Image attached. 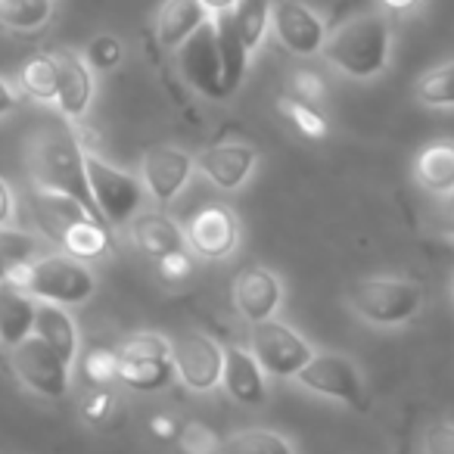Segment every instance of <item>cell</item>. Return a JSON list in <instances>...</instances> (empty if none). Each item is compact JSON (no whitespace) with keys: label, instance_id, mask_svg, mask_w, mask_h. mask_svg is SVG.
Returning a JSON list of instances; mask_svg holds the SVG:
<instances>
[{"label":"cell","instance_id":"obj_45","mask_svg":"<svg viewBox=\"0 0 454 454\" xmlns=\"http://www.w3.org/2000/svg\"><path fill=\"white\" fill-rule=\"evenodd\" d=\"M200 4L206 7L208 16H221V13H234L240 0H200Z\"/></svg>","mask_w":454,"mask_h":454},{"label":"cell","instance_id":"obj_11","mask_svg":"<svg viewBox=\"0 0 454 454\" xmlns=\"http://www.w3.org/2000/svg\"><path fill=\"white\" fill-rule=\"evenodd\" d=\"M271 32L293 57H317L327 44V22L299 0H274Z\"/></svg>","mask_w":454,"mask_h":454},{"label":"cell","instance_id":"obj_13","mask_svg":"<svg viewBox=\"0 0 454 454\" xmlns=\"http://www.w3.org/2000/svg\"><path fill=\"white\" fill-rule=\"evenodd\" d=\"M177 69L184 72V78H187L202 97H208V100H227L212 20H208L187 44L177 47Z\"/></svg>","mask_w":454,"mask_h":454},{"label":"cell","instance_id":"obj_24","mask_svg":"<svg viewBox=\"0 0 454 454\" xmlns=\"http://www.w3.org/2000/svg\"><path fill=\"white\" fill-rule=\"evenodd\" d=\"M41 342L53 348L66 364H75L78 358V327L72 321V315L59 305L51 302H38V311H35V333Z\"/></svg>","mask_w":454,"mask_h":454},{"label":"cell","instance_id":"obj_30","mask_svg":"<svg viewBox=\"0 0 454 454\" xmlns=\"http://www.w3.org/2000/svg\"><path fill=\"white\" fill-rule=\"evenodd\" d=\"M218 454H296L284 435L271 429H240V433L221 439Z\"/></svg>","mask_w":454,"mask_h":454},{"label":"cell","instance_id":"obj_31","mask_svg":"<svg viewBox=\"0 0 454 454\" xmlns=\"http://www.w3.org/2000/svg\"><path fill=\"white\" fill-rule=\"evenodd\" d=\"M32 259H38V237L20 227H0V280Z\"/></svg>","mask_w":454,"mask_h":454},{"label":"cell","instance_id":"obj_1","mask_svg":"<svg viewBox=\"0 0 454 454\" xmlns=\"http://www.w3.org/2000/svg\"><path fill=\"white\" fill-rule=\"evenodd\" d=\"M28 168H32L35 187L69 196V200L82 202L94 218H100L94 200H90L88 175H84V146L69 125H51L35 134L32 146H28Z\"/></svg>","mask_w":454,"mask_h":454},{"label":"cell","instance_id":"obj_22","mask_svg":"<svg viewBox=\"0 0 454 454\" xmlns=\"http://www.w3.org/2000/svg\"><path fill=\"white\" fill-rule=\"evenodd\" d=\"M134 243L140 247V253H146L150 259H165L171 253L184 249V231L177 227V221H171L165 212H140L134 215L131 227Z\"/></svg>","mask_w":454,"mask_h":454},{"label":"cell","instance_id":"obj_18","mask_svg":"<svg viewBox=\"0 0 454 454\" xmlns=\"http://www.w3.org/2000/svg\"><path fill=\"white\" fill-rule=\"evenodd\" d=\"M221 383H224L227 395L234 402L247 404V408H259L265 404L268 389H265V371L259 367V361L253 358V352L234 346L224 348V371H221Z\"/></svg>","mask_w":454,"mask_h":454},{"label":"cell","instance_id":"obj_32","mask_svg":"<svg viewBox=\"0 0 454 454\" xmlns=\"http://www.w3.org/2000/svg\"><path fill=\"white\" fill-rule=\"evenodd\" d=\"M417 100L429 109H454V59L429 69L414 88Z\"/></svg>","mask_w":454,"mask_h":454},{"label":"cell","instance_id":"obj_2","mask_svg":"<svg viewBox=\"0 0 454 454\" xmlns=\"http://www.w3.org/2000/svg\"><path fill=\"white\" fill-rule=\"evenodd\" d=\"M324 59L340 75L355 82H371L380 72H386L392 57V28L383 13H358L327 35Z\"/></svg>","mask_w":454,"mask_h":454},{"label":"cell","instance_id":"obj_8","mask_svg":"<svg viewBox=\"0 0 454 454\" xmlns=\"http://www.w3.org/2000/svg\"><path fill=\"white\" fill-rule=\"evenodd\" d=\"M296 380L305 389L317 392L324 398L342 402L355 411H367V392L358 367L336 352H315V358L296 373Z\"/></svg>","mask_w":454,"mask_h":454},{"label":"cell","instance_id":"obj_27","mask_svg":"<svg viewBox=\"0 0 454 454\" xmlns=\"http://www.w3.org/2000/svg\"><path fill=\"white\" fill-rule=\"evenodd\" d=\"M57 0H0V28L13 35H35L53 20Z\"/></svg>","mask_w":454,"mask_h":454},{"label":"cell","instance_id":"obj_17","mask_svg":"<svg viewBox=\"0 0 454 454\" xmlns=\"http://www.w3.org/2000/svg\"><path fill=\"white\" fill-rule=\"evenodd\" d=\"M284 302V284L268 268H243L234 280V305L249 324L268 321Z\"/></svg>","mask_w":454,"mask_h":454},{"label":"cell","instance_id":"obj_23","mask_svg":"<svg viewBox=\"0 0 454 454\" xmlns=\"http://www.w3.org/2000/svg\"><path fill=\"white\" fill-rule=\"evenodd\" d=\"M414 177L429 196L454 193V140H433L414 159Z\"/></svg>","mask_w":454,"mask_h":454},{"label":"cell","instance_id":"obj_44","mask_svg":"<svg viewBox=\"0 0 454 454\" xmlns=\"http://www.w3.org/2000/svg\"><path fill=\"white\" fill-rule=\"evenodd\" d=\"M150 427H153V433H156L159 439H171L175 433H181V429H177V423L171 420V417H153Z\"/></svg>","mask_w":454,"mask_h":454},{"label":"cell","instance_id":"obj_40","mask_svg":"<svg viewBox=\"0 0 454 454\" xmlns=\"http://www.w3.org/2000/svg\"><path fill=\"white\" fill-rule=\"evenodd\" d=\"M433 227H435V234L454 240V193L439 200V206H435V212H433Z\"/></svg>","mask_w":454,"mask_h":454},{"label":"cell","instance_id":"obj_36","mask_svg":"<svg viewBox=\"0 0 454 454\" xmlns=\"http://www.w3.org/2000/svg\"><path fill=\"white\" fill-rule=\"evenodd\" d=\"M181 445L187 454H218L221 451V442L206 423H187L181 429Z\"/></svg>","mask_w":454,"mask_h":454},{"label":"cell","instance_id":"obj_16","mask_svg":"<svg viewBox=\"0 0 454 454\" xmlns=\"http://www.w3.org/2000/svg\"><path fill=\"white\" fill-rule=\"evenodd\" d=\"M53 57L59 66L57 109L69 125H75L88 115L90 103H94V72L75 51H53Z\"/></svg>","mask_w":454,"mask_h":454},{"label":"cell","instance_id":"obj_20","mask_svg":"<svg viewBox=\"0 0 454 454\" xmlns=\"http://www.w3.org/2000/svg\"><path fill=\"white\" fill-rule=\"evenodd\" d=\"M32 212H35V221L38 227L51 237L53 243H59L66 237V231L78 224L84 218H94L82 202L69 200L63 193H51V190H41V187H32ZM100 221V218H97Z\"/></svg>","mask_w":454,"mask_h":454},{"label":"cell","instance_id":"obj_7","mask_svg":"<svg viewBox=\"0 0 454 454\" xmlns=\"http://www.w3.org/2000/svg\"><path fill=\"white\" fill-rule=\"evenodd\" d=\"M249 342H253V358L271 377H296L315 358V348L309 346V340H302L290 324L274 321V317L253 324Z\"/></svg>","mask_w":454,"mask_h":454},{"label":"cell","instance_id":"obj_47","mask_svg":"<svg viewBox=\"0 0 454 454\" xmlns=\"http://www.w3.org/2000/svg\"><path fill=\"white\" fill-rule=\"evenodd\" d=\"M451 293H454V284H451Z\"/></svg>","mask_w":454,"mask_h":454},{"label":"cell","instance_id":"obj_38","mask_svg":"<svg viewBox=\"0 0 454 454\" xmlns=\"http://www.w3.org/2000/svg\"><path fill=\"white\" fill-rule=\"evenodd\" d=\"M427 454H454V423H433L423 435Z\"/></svg>","mask_w":454,"mask_h":454},{"label":"cell","instance_id":"obj_34","mask_svg":"<svg viewBox=\"0 0 454 454\" xmlns=\"http://www.w3.org/2000/svg\"><path fill=\"white\" fill-rule=\"evenodd\" d=\"M125 57V44L115 35H97L88 47H84V63L90 72H113Z\"/></svg>","mask_w":454,"mask_h":454},{"label":"cell","instance_id":"obj_9","mask_svg":"<svg viewBox=\"0 0 454 454\" xmlns=\"http://www.w3.org/2000/svg\"><path fill=\"white\" fill-rule=\"evenodd\" d=\"M13 371L35 395L44 398H63L69 392V364L53 352L38 336H28L20 346L10 348Z\"/></svg>","mask_w":454,"mask_h":454},{"label":"cell","instance_id":"obj_29","mask_svg":"<svg viewBox=\"0 0 454 454\" xmlns=\"http://www.w3.org/2000/svg\"><path fill=\"white\" fill-rule=\"evenodd\" d=\"M231 16H234V28L249 57L259 53L268 32H271V0H240Z\"/></svg>","mask_w":454,"mask_h":454},{"label":"cell","instance_id":"obj_15","mask_svg":"<svg viewBox=\"0 0 454 454\" xmlns=\"http://www.w3.org/2000/svg\"><path fill=\"white\" fill-rule=\"evenodd\" d=\"M196 159V168L208 177L218 190L234 193L243 184L253 177L255 162H259V153L249 144H215L206 146Z\"/></svg>","mask_w":454,"mask_h":454},{"label":"cell","instance_id":"obj_14","mask_svg":"<svg viewBox=\"0 0 454 454\" xmlns=\"http://www.w3.org/2000/svg\"><path fill=\"white\" fill-rule=\"evenodd\" d=\"M193 171L196 159L187 150H177V146H150L140 159V181L159 206H168L187 187Z\"/></svg>","mask_w":454,"mask_h":454},{"label":"cell","instance_id":"obj_41","mask_svg":"<svg viewBox=\"0 0 454 454\" xmlns=\"http://www.w3.org/2000/svg\"><path fill=\"white\" fill-rule=\"evenodd\" d=\"M109 411H113V395H109V392H90V395L84 398V404H82L84 420H90V423L106 420Z\"/></svg>","mask_w":454,"mask_h":454},{"label":"cell","instance_id":"obj_4","mask_svg":"<svg viewBox=\"0 0 454 454\" xmlns=\"http://www.w3.org/2000/svg\"><path fill=\"white\" fill-rule=\"evenodd\" d=\"M348 309L373 327H398L420 311L423 290L404 278H364L348 286Z\"/></svg>","mask_w":454,"mask_h":454},{"label":"cell","instance_id":"obj_6","mask_svg":"<svg viewBox=\"0 0 454 454\" xmlns=\"http://www.w3.org/2000/svg\"><path fill=\"white\" fill-rule=\"evenodd\" d=\"M119 380L134 392H159L175 377L171 342L156 333H137L121 342L119 352Z\"/></svg>","mask_w":454,"mask_h":454},{"label":"cell","instance_id":"obj_39","mask_svg":"<svg viewBox=\"0 0 454 454\" xmlns=\"http://www.w3.org/2000/svg\"><path fill=\"white\" fill-rule=\"evenodd\" d=\"M156 265H159V271H162V278H168V280H184L193 274V259L187 255V249L165 255V259H159Z\"/></svg>","mask_w":454,"mask_h":454},{"label":"cell","instance_id":"obj_25","mask_svg":"<svg viewBox=\"0 0 454 454\" xmlns=\"http://www.w3.org/2000/svg\"><path fill=\"white\" fill-rule=\"evenodd\" d=\"M212 26H215V41H218V57H221V75H224V94H237L247 78L249 69V51L243 47L240 35L234 28V16L231 13H221L212 16Z\"/></svg>","mask_w":454,"mask_h":454},{"label":"cell","instance_id":"obj_26","mask_svg":"<svg viewBox=\"0 0 454 454\" xmlns=\"http://www.w3.org/2000/svg\"><path fill=\"white\" fill-rule=\"evenodd\" d=\"M20 90L35 103H57L59 90V66L51 53H35L20 69Z\"/></svg>","mask_w":454,"mask_h":454},{"label":"cell","instance_id":"obj_37","mask_svg":"<svg viewBox=\"0 0 454 454\" xmlns=\"http://www.w3.org/2000/svg\"><path fill=\"white\" fill-rule=\"evenodd\" d=\"M293 90H296V100L311 103V106L327 97V84H324V78L317 75V72H305V69L296 72V78H293Z\"/></svg>","mask_w":454,"mask_h":454},{"label":"cell","instance_id":"obj_43","mask_svg":"<svg viewBox=\"0 0 454 454\" xmlns=\"http://www.w3.org/2000/svg\"><path fill=\"white\" fill-rule=\"evenodd\" d=\"M16 106H20V90H16L7 78L0 75V119L10 115V113H16Z\"/></svg>","mask_w":454,"mask_h":454},{"label":"cell","instance_id":"obj_12","mask_svg":"<svg viewBox=\"0 0 454 454\" xmlns=\"http://www.w3.org/2000/svg\"><path fill=\"white\" fill-rule=\"evenodd\" d=\"M184 240L200 259L221 262L240 243V221L227 206H206L187 221Z\"/></svg>","mask_w":454,"mask_h":454},{"label":"cell","instance_id":"obj_28","mask_svg":"<svg viewBox=\"0 0 454 454\" xmlns=\"http://www.w3.org/2000/svg\"><path fill=\"white\" fill-rule=\"evenodd\" d=\"M66 255L78 262H90V259H103V255L113 249V237H109V227L97 218H84L78 221L72 231H66V237L59 240Z\"/></svg>","mask_w":454,"mask_h":454},{"label":"cell","instance_id":"obj_35","mask_svg":"<svg viewBox=\"0 0 454 454\" xmlns=\"http://www.w3.org/2000/svg\"><path fill=\"white\" fill-rule=\"evenodd\" d=\"M84 377L97 386L119 380V355L109 352V348H90L84 355Z\"/></svg>","mask_w":454,"mask_h":454},{"label":"cell","instance_id":"obj_42","mask_svg":"<svg viewBox=\"0 0 454 454\" xmlns=\"http://www.w3.org/2000/svg\"><path fill=\"white\" fill-rule=\"evenodd\" d=\"M13 218H16V193L7 177H0V227H10Z\"/></svg>","mask_w":454,"mask_h":454},{"label":"cell","instance_id":"obj_33","mask_svg":"<svg viewBox=\"0 0 454 454\" xmlns=\"http://www.w3.org/2000/svg\"><path fill=\"white\" fill-rule=\"evenodd\" d=\"M278 109L293 121V128H296L302 137H309V140L327 137V119H324L311 103H302V100H296V97H286V100L278 103Z\"/></svg>","mask_w":454,"mask_h":454},{"label":"cell","instance_id":"obj_21","mask_svg":"<svg viewBox=\"0 0 454 454\" xmlns=\"http://www.w3.org/2000/svg\"><path fill=\"white\" fill-rule=\"evenodd\" d=\"M35 311H38V299H32L10 280H0V346L13 348L28 340L35 333Z\"/></svg>","mask_w":454,"mask_h":454},{"label":"cell","instance_id":"obj_10","mask_svg":"<svg viewBox=\"0 0 454 454\" xmlns=\"http://www.w3.org/2000/svg\"><path fill=\"white\" fill-rule=\"evenodd\" d=\"M171 361H175V373L190 389L212 392L221 383L224 348L212 336L200 333V330H190V333H181L171 342Z\"/></svg>","mask_w":454,"mask_h":454},{"label":"cell","instance_id":"obj_19","mask_svg":"<svg viewBox=\"0 0 454 454\" xmlns=\"http://www.w3.org/2000/svg\"><path fill=\"white\" fill-rule=\"evenodd\" d=\"M212 16L200 0H165L156 13V38L165 51L184 47Z\"/></svg>","mask_w":454,"mask_h":454},{"label":"cell","instance_id":"obj_46","mask_svg":"<svg viewBox=\"0 0 454 454\" xmlns=\"http://www.w3.org/2000/svg\"><path fill=\"white\" fill-rule=\"evenodd\" d=\"M417 4H420V0H383V7L392 10V13H411Z\"/></svg>","mask_w":454,"mask_h":454},{"label":"cell","instance_id":"obj_3","mask_svg":"<svg viewBox=\"0 0 454 454\" xmlns=\"http://www.w3.org/2000/svg\"><path fill=\"white\" fill-rule=\"evenodd\" d=\"M7 280L26 290L32 299H38V302H51L59 305V309L84 305L97 293L94 271L66 253L38 255V259L16 268Z\"/></svg>","mask_w":454,"mask_h":454},{"label":"cell","instance_id":"obj_5","mask_svg":"<svg viewBox=\"0 0 454 454\" xmlns=\"http://www.w3.org/2000/svg\"><path fill=\"white\" fill-rule=\"evenodd\" d=\"M84 175H88L90 200L109 227H121L134 221V215H140L146 187L137 175L115 168L94 150H84Z\"/></svg>","mask_w":454,"mask_h":454}]
</instances>
